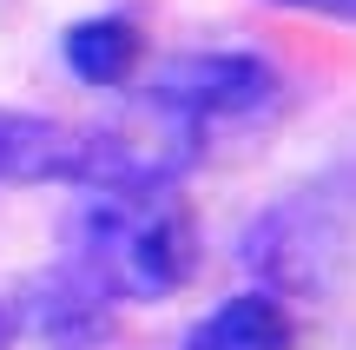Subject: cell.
<instances>
[{
    "mask_svg": "<svg viewBox=\"0 0 356 350\" xmlns=\"http://www.w3.org/2000/svg\"><path fill=\"white\" fill-rule=\"evenodd\" d=\"M132 60H139V33H132V20L99 13V20H79L73 33H66V66H73L86 86H119V79L132 73Z\"/></svg>",
    "mask_w": 356,
    "mask_h": 350,
    "instance_id": "obj_7",
    "label": "cell"
},
{
    "mask_svg": "<svg viewBox=\"0 0 356 350\" xmlns=\"http://www.w3.org/2000/svg\"><path fill=\"white\" fill-rule=\"evenodd\" d=\"M86 126H60L47 113H0V185H79Z\"/></svg>",
    "mask_w": 356,
    "mask_h": 350,
    "instance_id": "obj_4",
    "label": "cell"
},
{
    "mask_svg": "<svg viewBox=\"0 0 356 350\" xmlns=\"http://www.w3.org/2000/svg\"><path fill=\"white\" fill-rule=\"evenodd\" d=\"M191 350H291V317L277 298L251 291V298H231L191 331Z\"/></svg>",
    "mask_w": 356,
    "mask_h": 350,
    "instance_id": "obj_6",
    "label": "cell"
},
{
    "mask_svg": "<svg viewBox=\"0 0 356 350\" xmlns=\"http://www.w3.org/2000/svg\"><path fill=\"white\" fill-rule=\"evenodd\" d=\"M73 264L92 271L113 298H172L198 271V218L185 212L178 185L159 192H86L66 218Z\"/></svg>",
    "mask_w": 356,
    "mask_h": 350,
    "instance_id": "obj_1",
    "label": "cell"
},
{
    "mask_svg": "<svg viewBox=\"0 0 356 350\" xmlns=\"http://www.w3.org/2000/svg\"><path fill=\"white\" fill-rule=\"evenodd\" d=\"M106 298H113V291H106L92 271L66 264V271H47V278L20 298V317H26V324H33L53 350H86V344L106 337Z\"/></svg>",
    "mask_w": 356,
    "mask_h": 350,
    "instance_id": "obj_5",
    "label": "cell"
},
{
    "mask_svg": "<svg viewBox=\"0 0 356 350\" xmlns=\"http://www.w3.org/2000/svg\"><path fill=\"white\" fill-rule=\"evenodd\" d=\"M145 100L165 106V113L191 119H244L257 106L277 100V66L257 60V53H185V60H165L145 86Z\"/></svg>",
    "mask_w": 356,
    "mask_h": 350,
    "instance_id": "obj_3",
    "label": "cell"
},
{
    "mask_svg": "<svg viewBox=\"0 0 356 350\" xmlns=\"http://www.w3.org/2000/svg\"><path fill=\"white\" fill-rule=\"evenodd\" d=\"M277 7H304V13H330V20H356V0H277Z\"/></svg>",
    "mask_w": 356,
    "mask_h": 350,
    "instance_id": "obj_8",
    "label": "cell"
},
{
    "mask_svg": "<svg viewBox=\"0 0 356 350\" xmlns=\"http://www.w3.org/2000/svg\"><path fill=\"white\" fill-rule=\"evenodd\" d=\"M20 324H26V317H20V304H7V298H0V350L20 337Z\"/></svg>",
    "mask_w": 356,
    "mask_h": 350,
    "instance_id": "obj_9",
    "label": "cell"
},
{
    "mask_svg": "<svg viewBox=\"0 0 356 350\" xmlns=\"http://www.w3.org/2000/svg\"><path fill=\"white\" fill-rule=\"evenodd\" d=\"M191 159H198L191 119H178V113L145 100L139 119L86 126V172H79V192H159V185L185 179Z\"/></svg>",
    "mask_w": 356,
    "mask_h": 350,
    "instance_id": "obj_2",
    "label": "cell"
}]
</instances>
